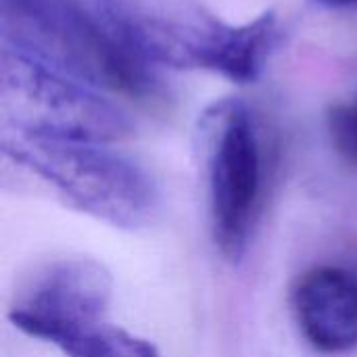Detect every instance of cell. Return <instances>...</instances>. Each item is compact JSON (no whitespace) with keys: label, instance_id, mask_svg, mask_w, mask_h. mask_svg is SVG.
Instances as JSON below:
<instances>
[{"label":"cell","instance_id":"cell-2","mask_svg":"<svg viewBox=\"0 0 357 357\" xmlns=\"http://www.w3.org/2000/svg\"><path fill=\"white\" fill-rule=\"evenodd\" d=\"M2 44L31 54L96 90L153 96L155 73L79 0H0Z\"/></svg>","mask_w":357,"mask_h":357},{"label":"cell","instance_id":"cell-5","mask_svg":"<svg viewBox=\"0 0 357 357\" xmlns=\"http://www.w3.org/2000/svg\"><path fill=\"white\" fill-rule=\"evenodd\" d=\"M213 241L241 259L257 222L264 192V146L253 111L238 98L211 105L199 121Z\"/></svg>","mask_w":357,"mask_h":357},{"label":"cell","instance_id":"cell-7","mask_svg":"<svg viewBox=\"0 0 357 357\" xmlns=\"http://www.w3.org/2000/svg\"><path fill=\"white\" fill-rule=\"evenodd\" d=\"M293 312L305 341L328 356L357 347V270L316 266L293 291Z\"/></svg>","mask_w":357,"mask_h":357},{"label":"cell","instance_id":"cell-6","mask_svg":"<svg viewBox=\"0 0 357 357\" xmlns=\"http://www.w3.org/2000/svg\"><path fill=\"white\" fill-rule=\"evenodd\" d=\"M113 280L94 259H65L40 274L15 301L8 320L31 339L56 345L63 337L107 322Z\"/></svg>","mask_w":357,"mask_h":357},{"label":"cell","instance_id":"cell-9","mask_svg":"<svg viewBox=\"0 0 357 357\" xmlns=\"http://www.w3.org/2000/svg\"><path fill=\"white\" fill-rule=\"evenodd\" d=\"M328 134L337 153L357 165V94L331 109Z\"/></svg>","mask_w":357,"mask_h":357},{"label":"cell","instance_id":"cell-4","mask_svg":"<svg viewBox=\"0 0 357 357\" xmlns=\"http://www.w3.org/2000/svg\"><path fill=\"white\" fill-rule=\"evenodd\" d=\"M2 134L111 144L130 134L128 115L94 86L17 48L0 50Z\"/></svg>","mask_w":357,"mask_h":357},{"label":"cell","instance_id":"cell-10","mask_svg":"<svg viewBox=\"0 0 357 357\" xmlns=\"http://www.w3.org/2000/svg\"><path fill=\"white\" fill-rule=\"evenodd\" d=\"M324 6L331 8H339V10H349V8H357V0H318Z\"/></svg>","mask_w":357,"mask_h":357},{"label":"cell","instance_id":"cell-3","mask_svg":"<svg viewBox=\"0 0 357 357\" xmlns=\"http://www.w3.org/2000/svg\"><path fill=\"white\" fill-rule=\"evenodd\" d=\"M2 151L69 205L111 226L140 228L159 207L153 178L105 142L2 134Z\"/></svg>","mask_w":357,"mask_h":357},{"label":"cell","instance_id":"cell-8","mask_svg":"<svg viewBox=\"0 0 357 357\" xmlns=\"http://www.w3.org/2000/svg\"><path fill=\"white\" fill-rule=\"evenodd\" d=\"M65 357H161L159 349L111 320L77 331L54 345Z\"/></svg>","mask_w":357,"mask_h":357},{"label":"cell","instance_id":"cell-1","mask_svg":"<svg viewBox=\"0 0 357 357\" xmlns=\"http://www.w3.org/2000/svg\"><path fill=\"white\" fill-rule=\"evenodd\" d=\"M111 33L144 65L205 69L236 84H253L278 38L272 10L234 25L195 0H92Z\"/></svg>","mask_w":357,"mask_h":357}]
</instances>
